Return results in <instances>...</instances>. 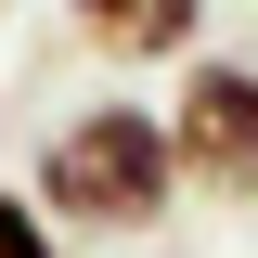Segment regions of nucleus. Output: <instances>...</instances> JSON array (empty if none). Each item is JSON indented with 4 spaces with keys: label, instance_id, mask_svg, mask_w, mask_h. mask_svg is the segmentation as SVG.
Returning a JSON list of instances; mask_svg holds the SVG:
<instances>
[{
    "label": "nucleus",
    "instance_id": "1",
    "mask_svg": "<svg viewBox=\"0 0 258 258\" xmlns=\"http://www.w3.org/2000/svg\"><path fill=\"white\" fill-rule=\"evenodd\" d=\"M39 207H52V232H155L168 207H181V155H168V103H78V116L39 129Z\"/></svg>",
    "mask_w": 258,
    "mask_h": 258
},
{
    "label": "nucleus",
    "instance_id": "2",
    "mask_svg": "<svg viewBox=\"0 0 258 258\" xmlns=\"http://www.w3.org/2000/svg\"><path fill=\"white\" fill-rule=\"evenodd\" d=\"M168 155H181V194L207 207H258V64L194 52L181 91H168Z\"/></svg>",
    "mask_w": 258,
    "mask_h": 258
},
{
    "label": "nucleus",
    "instance_id": "3",
    "mask_svg": "<svg viewBox=\"0 0 258 258\" xmlns=\"http://www.w3.org/2000/svg\"><path fill=\"white\" fill-rule=\"evenodd\" d=\"M64 39L103 64H168L181 78L207 52V0H64Z\"/></svg>",
    "mask_w": 258,
    "mask_h": 258
},
{
    "label": "nucleus",
    "instance_id": "4",
    "mask_svg": "<svg viewBox=\"0 0 258 258\" xmlns=\"http://www.w3.org/2000/svg\"><path fill=\"white\" fill-rule=\"evenodd\" d=\"M0 258H64L52 207H39V194H13V181H0Z\"/></svg>",
    "mask_w": 258,
    "mask_h": 258
},
{
    "label": "nucleus",
    "instance_id": "5",
    "mask_svg": "<svg viewBox=\"0 0 258 258\" xmlns=\"http://www.w3.org/2000/svg\"><path fill=\"white\" fill-rule=\"evenodd\" d=\"M0 13H13V0H0Z\"/></svg>",
    "mask_w": 258,
    "mask_h": 258
}]
</instances>
